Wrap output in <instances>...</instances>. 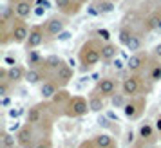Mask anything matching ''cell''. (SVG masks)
<instances>
[{
	"mask_svg": "<svg viewBox=\"0 0 161 148\" xmlns=\"http://www.w3.org/2000/svg\"><path fill=\"white\" fill-rule=\"evenodd\" d=\"M102 40L98 38H91L87 42H83V45L78 51V61H80V71L87 72L91 69H94L100 61H102Z\"/></svg>",
	"mask_w": 161,
	"mask_h": 148,
	"instance_id": "cell-1",
	"label": "cell"
},
{
	"mask_svg": "<svg viewBox=\"0 0 161 148\" xmlns=\"http://www.w3.org/2000/svg\"><path fill=\"white\" fill-rule=\"evenodd\" d=\"M87 112H91V108H89V99L80 96V94H76L67 103L65 110H64V116L69 119H76V118H83Z\"/></svg>",
	"mask_w": 161,
	"mask_h": 148,
	"instance_id": "cell-2",
	"label": "cell"
},
{
	"mask_svg": "<svg viewBox=\"0 0 161 148\" xmlns=\"http://www.w3.org/2000/svg\"><path fill=\"white\" fill-rule=\"evenodd\" d=\"M145 108H147V96L129 98V101L123 108V116L129 121H138L145 114Z\"/></svg>",
	"mask_w": 161,
	"mask_h": 148,
	"instance_id": "cell-3",
	"label": "cell"
},
{
	"mask_svg": "<svg viewBox=\"0 0 161 148\" xmlns=\"http://www.w3.org/2000/svg\"><path fill=\"white\" fill-rule=\"evenodd\" d=\"M9 33H11V42L16 45H25L27 38H29L31 29L27 27V22L22 20V18H15L11 27H9Z\"/></svg>",
	"mask_w": 161,
	"mask_h": 148,
	"instance_id": "cell-4",
	"label": "cell"
},
{
	"mask_svg": "<svg viewBox=\"0 0 161 148\" xmlns=\"http://www.w3.org/2000/svg\"><path fill=\"white\" fill-rule=\"evenodd\" d=\"M67 20H69V18H65V16H51V18L44 24L47 40H58V36L67 27Z\"/></svg>",
	"mask_w": 161,
	"mask_h": 148,
	"instance_id": "cell-5",
	"label": "cell"
},
{
	"mask_svg": "<svg viewBox=\"0 0 161 148\" xmlns=\"http://www.w3.org/2000/svg\"><path fill=\"white\" fill-rule=\"evenodd\" d=\"M16 143L20 148H35L38 143L36 137V128L31 125H22L20 130H16Z\"/></svg>",
	"mask_w": 161,
	"mask_h": 148,
	"instance_id": "cell-6",
	"label": "cell"
},
{
	"mask_svg": "<svg viewBox=\"0 0 161 148\" xmlns=\"http://www.w3.org/2000/svg\"><path fill=\"white\" fill-rule=\"evenodd\" d=\"M141 90H143V82L139 74H130L121 82V92L127 98H136Z\"/></svg>",
	"mask_w": 161,
	"mask_h": 148,
	"instance_id": "cell-7",
	"label": "cell"
},
{
	"mask_svg": "<svg viewBox=\"0 0 161 148\" xmlns=\"http://www.w3.org/2000/svg\"><path fill=\"white\" fill-rule=\"evenodd\" d=\"M44 42H47L44 25H42V24H35V25L31 27L29 38H27V42H25L24 47H25V51H35V49H38Z\"/></svg>",
	"mask_w": 161,
	"mask_h": 148,
	"instance_id": "cell-8",
	"label": "cell"
},
{
	"mask_svg": "<svg viewBox=\"0 0 161 148\" xmlns=\"http://www.w3.org/2000/svg\"><path fill=\"white\" fill-rule=\"evenodd\" d=\"M148 61H150V54L147 51H139L136 54H130V58L127 60V69L130 71V74H139L145 65L148 67Z\"/></svg>",
	"mask_w": 161,
	"mask_h": 148,
	"instance_id": "cell-9",
	"label": "cell"
},
{
	"mask_svg": "<svg viewBox=\"0 0 161 148\" xmlns=\"http://www.w3.org/2000/svg\"><path fill=\"white\" fill-rule=\"evenodd\" d=\"M54 6L58 9V13L65 18H71V16H76L81 11V6L74 0H53Z\"/></svg>",
	"mask_w": 161,
	"mask_h": 148,
	"instance_id": "cell-10",
	"label": "cell"
},
{
	"mask_svg": "<svg viewBox=\"0 0 161 148\" xmlns=\"http://www.w3.org/2000/svg\"><path fill=\"white\" fill-rule=\"evenodd\" d=\"M96 92L102 98H112L118 90V82L114 78H102L96 82Z\"/></svg>",
	"mask_w": 161,
	"mask_h": 148,
	"instance_id": "cell-11",
	"label": "cell"
},
{
	"mask_svg": "<svg viewBox=\"0 0 161 148\" xmlns=\"http://www.w3.org/2000/svg\"><path fill=\"white\" fill-rule=\"evenodd\" d=\"M73 78H74V69L69 65L67 61L58 69V72L54 74V80L58 82L60 89H67V85L73 82Z\"/></svg>",
	"mask_w": 161,
	"mask_h": 148,
	"instance_id": "cell-12",
	"label": "cell"
},
{
	"mask_svg": "<svg viewBox=\"0 0 161 148\" xmlns=\"http://www.w3.org/2000/svg\"><path fill=\"white\" fill-rule=\"evenodd\" d=\"M58 90H60V85H58V82L54 80V76H53V78H49V80H45V82L42 83V87H40V96H42L44 101H51L53 98L56 96Z\"/></svg>",
	"mask_w": 161,
	"mask_h": 148,
	"instance_id": "cell-13",
	"label": "cell"
},
{
	"mask_svg": "<svg viewBox=\"0 0 161 148\" xmlns=\"http://www.w3.org/2000/svg\"><path fill=\"white\" fill-rule=\"evenodd\" d=\"M156 126L150 123V121H145V123H141L138 128V137L141 143H150V141L156 139Z\"/></svg>",
	"mask_w": 161,
	"mask_h": 148,
	"instance_id": "cell-14",
	"label": "cell"
},
{
	"mask_svg": "<svg viewBox=\"0 0 161 148\" xmlns=\"http://www.w3.org/2000/svg\"><path fill=\"white\" fill-rule=\"evenodd\" d=\"M71 92L67 89H60L58 92H56V96L53 98L49 103L53 105V108H62V114H64V110H65V107H67V103L71 101Z\"/></svg>",
	"mask_w": 161,
	"mask_h": 148,
	"instance_id": "cell-15",
	"label": "cell"
},
{
	"mask_svg": "<svg viewBox=\"0 0 161 148\" xmlns=\"http://www.w3.org/2000/svg\"><path fill=\"white\" fill-rule=\"evenodd\" d=\"M36 0H20L18 4L15 6V13H16V18H29L31 13H33V8H35Z\"/></svg>",
	"mask_w": 161,
	"mask_h": 148,
	"instance_id": "cell-16",
	"label": "cell"
},
{
	"mask_svg": "<svg viewBox=\"0 0 161 148\" xmlns=\"http://www.w3.org/2000/svg\"><path fill=\"white\" fill-rule=\"evenodd\" d=\"M148 80L152 83L161 82V60L156 56H150L148 61Z\"/></svg>",
	"mask_w": 161,
	"mask_h": 148,
	"instance_id": "cell-17",
	"label": "cell"
},
{
	"mask_svg": "<svg viewBox=\"0 0 161 148\" xmlns=\"http://www.w3.org/2000/svg\"><path fill=\"white\" fill-rule=\"evenodd\" d=\"M89 108H91V112H94V114L103 112V108H105V98H102L96 90H92L91 96H89Z\"/></svg>",
	"mask_w": 161,
	"mask_h": 148,
	"instance_id": "cell-18",
	"label": "cell"
},
{
	"mask_svg": "<svg viewBox=\"0 0 161 148\" xmlns=\"http://www.w3.org/2000/svg\"><path fill=\"white\" fill-rule=\"evenodd\" d=\"M25 69H24L22 65H15V67H9L8 69V80L13 85H16V83H20L22 80H25Z\"/></svg>",
	"mask_w": 161,
	"mask_h": 148,
	"instance_id": "cell-19",
	"label": "cell"
},
{
	"mask_svg": "<svg viewBox=\"0 0 161 148\" xmlns=\"http://www.w3.org/2000/svg\"><path fill=\"white\" fill-rule=\"evenodd\" d=\"M44 56L35 49V51H25V63L29 65V69H40L44 63Z\"/></svg>",
	"mask_w": 161,
	"mask_h": 148,
	"instance_id": "cell-20",
	"label": "cell"
},
{
	"mask_svg": "<svg viewBox=\"0 0 161 148\" xmlns=\"http://www.w3.org/2000/svg\"><path fill=\"white\" fill-rule=\"evenodd\" d=\"M118 52H119V49H118L116 44H103L102 47V61H114L118 56Z\"/></svg>",
	"mask_w": 161,
	"mask_h": 148,
	"instance_id": "cell-21",
	"label": "cell"
},
{
	"mask_svg": "<svg viewBox=\"0 0 161 148\" xmlns=\"http://www.w3.org/2000/svg\"><path fill=\"white\" fill-rule=\"evenodd\" d=\"M16 18V13H15V6H2V13H0V24H4V25H11L13 20Z\"/></svg>",
	"mask_w": 161,
	"mask_h": 148,
	"instance_id": "cell-22",
	"label": "cell"
},
{
	"mask_svg": "<svg viewBox=\"0 0 161 148\" xmlns=\"http://www.w3.org/2000/svg\"><path fill=\"white\" fill-rule=\"evenodd\" d=\"M45 80L47 78H45V74L40 69H27V72H25V82L29 85H38L40 82L44 83Z\"/></svg>",
	"mask_w": 161,
	"mask_h": 148,
	"instance_id": "cell-23",
	"label": "cell"
},
{
	"mask_svg": "<svg viewBox=\"0 0 161 148\" xmlns=\"http://www.w3.org/2000/svg\"><path fill=\"white\" fill-rule=\"evenodd\" d=\"M147 31H161V11H154L152 15L145 20Z\"/></svg>",
	"mask_w": 161,
	"mask_h": 148,
	"instance_id": "cell-24",
	"label": "cell"
},
{
	"mask_svg": "<svg viewBox=\"0 0 161 148\" xmlns=\"http://www.w3.org/2000/svg\"><path fill=\"white\" fill-rule=\"evenodd\" d=\"M94 143L98 148H116L114 137L109 135V134H98V135H94Z\"/></svg>",
	"mask_w": 161,
	"mask_h": 148,
	"instance_id": "cell-25",
	"label": "cell"
},
{
	"mask_svg": "<svg viewBox=\"0 0 161 148\" xmlns=\"http://www.w3.org/2000/svg\"><path fill=\"white\" fill-rule=\"evenodd\" d=\"M132 36H134V31H132L130 25H121V29H119V33H118V42H119V45L127 47Z\"/></svg>",
	"mask_w": 161,
	"mask_h": 148,
	"instance_id": "cell-26",
	"label": "cell"
},
{
	"mask_svg": "<svg viewBox=\"0 0 161 148\" xmlns=\"http://www.w3.org/2000/svg\"><path fill=\"white\" fill-rule=\"evenodd\" d=\"M92 6L98 9V13H100V15H109V13H112L114 8H116L112 0H96Z\"/></svg>",
	"mask_w": 161,
	"mask_h": 148,
	"instance_id": "cell-27",
	"label": "cell"
},
{
	"mask_svg": "<svg viewBox=\"0 0 161 148\" xmlns=\"http://www.w3.org/2000/svg\"><path fill=\"white\" fill-rule=\"evenodd\" d=\"M0 145L2 148H11V146H16V134L13 132H8V130H2V135H0Z\"/></svg>",
	"mask_w": 161,
	"mask_h": 148,
	"instance_id": "cell-28",
	"label": "cell"
},
{
	"mask_svg": "<svg viewBox=\"0 0 161 148\" xmlns=\"http://www.w3.org/2000/svg\"><path fill=\"white\" fill-rule=\"evenodd\" d=\"M127 96H125L123 92H116L114 96L110 98V103H112V107L114 108H125V105H127Z\"/></svg>",
	"mask_w": 161,
	"mask_h": 148,
	"instance_id": "cell-29",
	"label": "cell"
},
{
	"mask_svg": "<svg viewBox=\"0 0 161 148\" xmlns=\"http://www.w3.org/2000/svg\"><path fill=\"white\" fill-rule=\"evenodd\" d=\"M127 49H129L132 54H136V52L141 51V34L134 33V36L130 38V42H129V45H127Z\"/></svg>",
	"mask_w": 161,
	"mask_h": 148,
	"instance_id": "cell-30",
	"label": "cell"
},
{
	"mask_svg": "<svg viewBox=\"0 0 161 148\" xmlns=\"http://www.w3.org/2000/svg\"><path fill=\"white\" fill-rule=\"evenodd\" d=\"M13 87H15V85L9 82V80H0V96H2V98L9 96V92H11Z\"/></svg>",
	"mask_w": 161,
	"mask_h": 148,
	"instance_id": "cell-31",
	"label": "cell"
},
{
	"mask_svg": "<svg viewBox=\"0 0 161 148\" xmlns=\"http://www.w3.org/2000/svg\"><path fill=\"white\" fill-rule=\"evenodd\" d=\"M35 148H53L51 137H49V135H42V137L38 139V143H36V146Z\"/></svg>",
	"mask_w": 161,
	"mask_h": 148,
	"instance_id": "cell-32",
	"label": "cell"
},
{
	"mask_svg": "<svg viewBox=\"0 0 161 148\" xmlns=\"http://www.w3.org/2000/svg\"><path fill=\"white\" fill-rule=\"evenodd\" d=\"M96 34L100 36V40H103V44H110V33L107 29H98Z\"/></svg>",
	"mask_w": 161,
	"mask_h": 148,
	"instance_id": "cell-33",
	"label": "cell"
},
{
	"mask_svg": "<svg viewBox=\"0 0 161 148\" xmlns=\"http://www.w3.org/2000/svg\"><path fill=\"white\" fill-rule=\"evenodd\" d=\"M22 114H24V108H15V107L9 108V118L11 119H18Z\"/></svg>",
	"mask_w": 161,
	"mask_h": 148,
	"instance_id": "cell-34",
	"label": "cell"
},
{
	"mask_svg": "<svg viewBox=\"0 0 161 148\" xmlns=\"http://www.w3.org/2000/svg\"><path fill=\"white\" fill-rule=\"evenodd\" d=\"M78 148H98V146H96L94 139H87V141H83V143H81Z\"/></svg>",
	"mask_w": 161,
	"mask_h": 148,
	"instance_id": "cell-35",
	"label": "cell"
},
{
	"mask_svg": "<svg viewBox=\"0 0 161 148\" xmlns=\"http://www.w3.org/2000/svg\"><path fill=\"white\" fill-rule=\"evenodd\" d=\"M112 65H114V69H116V71H121L123 67H127V63H123L119 58H116L114 61H112Z\"/></svg>",
	"mask_w": 161,
	"mask_h": 148,
	"instance_id": "cell-36",
	"label": "cell"
},
{
	"mask_svg": "<svg viewBox=\"0 0 161 148\" xmlns=\"http://www.w3.org/2000/svg\"><path fill=\"white\" fill-rule=\"evenodd\" d=\"M71 36H73V33H69V31H64V33H62V34L58 36V42H67V40H69Z\"/></svg>",
	"mask_w": 161,
	"mask_h": 148,
	"instance_id": "cell-37",
	"label": "cell"
},
{
	"mask_svg": "<svg viewBox=\"0 0 161 148\" xmlns=\"http://www.w3.org/2000/svg\"><path fill=\"white\" fill-rule=\"evenodd\" d=\"M4 63L9 65V67H15L16 65V60L13 58V56H4Z\"/></svg>",
	"mask_w": 161,
	"mask_h": 148,
	"instance_id": "cell-38",
	"label": "cell"
},
{
	"mask_svg": "<svg viewBox=\"0 0 161 148\" xmlns=\"http://www.w3.org/2000/svg\"><path fill=\"white\" fill-rule=\"evenodd\" d=\"M36 8H49V2L47 0H36Z\"/></svg>",
	"mask_w": 161,
	"mask_h": 148,
	"instance_id": "cell-39",
	"label": "cell"
},
{
	"mask_svg": "<svg viewBox=\"0 0 161 148\" xmlns=\"http://www.w3.org/2000/svg\"><path fill=\"white\" fill-rule=\"evenodd\" d=\"M154 56L161 60V44H158L156 47H154Z\"/></svg>",
	"mask_w": 161,
	"mask_h": 148,
	"instance_id": "cell-40",
	"label": "cell"
},
{
	"mask_svg": "<svg viewBox=\"0 0 161 148\" xmlns=\"http://www.w3.org/2000/svg\"><path fill=\"white\" fill-rule=\"evenodd\" d=\"M156 130H158V134H161V114L158 116V119H156Z\"/></svg>",
	"mask_w": 161,
	"mask_h": 148,
	"instance_id": "cell-41",
	"label": "cell"
},
{
	"mask_svg": "<svg viewBox=\"0 0 161 148\" xmlns=\"http://www.w3.org/2000/svg\"><path fill=\"white\" fill-rule=\"evenodd\" d=\"M9 105H11V99H9V96L2 98V107H9Z\"/></svg>",
	"mask_w": 161,
	"mask_h": 148,
	"instance_id": "cell-42",
	"label": "cell"
},
{
	"mask_svg": "<svg viewBox=\"0 0 161 148\" xmlns=\"http://www.w3.org/2000/svg\"><path fill=\"white\" fill-rule=\"evenodd\" d=\"M127 141H129V143H134V134H132V130L127 134Z\"/></svg>",
	"mask_w": 161,
	"mask_h": 148,
	"instance_id": "cell-43",
	"label": "cell"
},
{
	"mask_svg": "<svg viewBox=\"0 0 161 148\" xmlns=\"http://www.w3.org/2000/svg\"><path fill=\"white\" fill-rule=\"evenodd\" d=\"M44 13H45V8H38V9H36V15H38V16L44 15Z\"/></svg>",
	"mask_w": 161,
	"mask_h": 148,
	"instance_id": "cell-44",
	"label": "cell"
},
{
	"mask_svg": "<svg viewBox=\"0 0 161 148\" xmlns=\"http://www.w3.org/2000/svg\"><path fill=\"white\" fill-rule=\"evenodd\" d=\"M6 2H8L9 6H16V4H18V2H20V0H6Z\"/></svg>",
	"mask_w": 161,
	"mask_h": 148,
	"instance_id": "cell-45",
	"label": "cell"
},
{
	"mask_svg": "<svg viewBox=\"0 0 161 148\" xmlns=\"http://www.w3.org/2000/svg\"><path fill=\"white\" fill-rule=\"evenodd\" d=\"M74 2H78V4H80V6H85V4H87L89 0H74Z\"/></svg>",
	"mask_w": 161,
	"mask_h": 148,
	"instance_id": "cell-46",
	"label": "cell"
},
{
	"mask_svg": "<svg viewBox=\"0 0 161 148\" xmlns=\"http://www.w3.org/2000/svg\"><path fill=\"white\" fill-rule=\"evenodd\" d=\"M11 148H20V146H18V145H16V146H11Z\"/></svg>",
	"mask_w": 161,
	"mask_h": 148,
	"instance_id": "cell-47",
	"label": "cell"
},
{
	"mask_svg": "<svg viewBox=\"0 0 161 148\" xmlns=\"http://www.w3.org/2000/svg\"><path fill=\"white\" fill-rule=\"evenodd\" d=\"M150 148H159V146H150Z\"/></svg>",
	"mask_w": 161,
	"mask_h": 148,
	"instance_id": "cell-48",
	"label": "cell"
},
{
	"mask_svg": "<svg viewBox=\"0 0 161 148\" xmlns=\"http://www.w3.org/2000/svg\"><path fill=\"white\" fill-rule=\"evenodd\" d=\"M112 2H119V0H112Z\"/></svg>",
	"mask_w": 161,
	"mask_h": 148,
	"instance_id": "cell-49",
	"label": "cell"
}]
</instances>
